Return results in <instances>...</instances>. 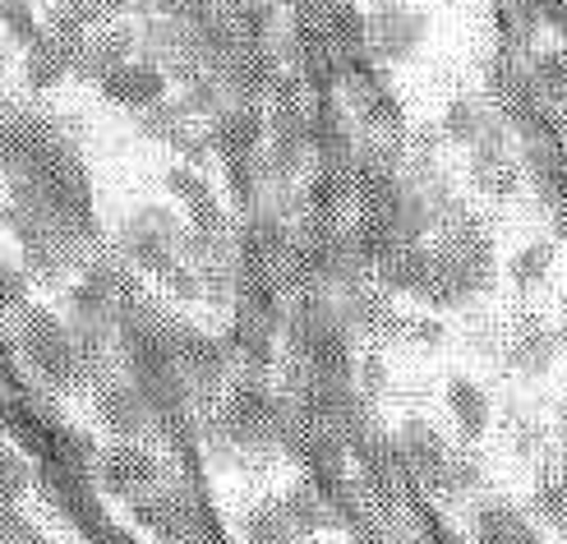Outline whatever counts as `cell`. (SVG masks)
Segmentation results:
<instances>
[{
	"instance_id": "6da1fadb",
	"label": "cell",
	"mask_w": 567,
	"mask_h": 544,
	"mask_svg": "<svg viewBox=\"0 0 567 544\" xmlns=\"http://www.w3.org/2000/svg\"><path fill=\"white\" fill-rule=\"evenodd\" d=\"M23 347L28 360L42 369V379H51L55 388H74L83 374V356H79V341L51 319V314H28L23 324Z\"/></svg>"
},
{
	"instance_id": "7a4b0ae2",
	"label": "cell",
	"mask_w": 567,
	"mask_h": 544,
	"mask_svg": "<svg viewBox=\"0 0 567 544\" xmlns=\"http://www.w3.org/2000/svg\"><path fill=\"white\" fill-rule=\"evenodd\" d=\"M420 38H424V19L402 0H379L374 14L364 19V42L379 55H388V61H406L420 47Z\"/></svg>"
},
{
	"instance_id": "3957f363",
	"label": "cell",
	"mask_w": 567,
	"mask_h": 544,
	"mask_svg": "<svg viewBox=\"0 0 567 544\" xmlns=\"http://www.w3.org/2000/svg\"><path fill=\"white\" fill-rule=\"evenodd\" d=\"M97 480H102V490H106L111 499H130V503H134L138 494L157 490L162 471H157V456H153V452L134 448V443H121V448H111V452L102 456Z\"/></svg>"
},
{
	"instance_id": "277c9868",
	"label": "cell",
	"mask_w": 567,
	"mask_h": 544,
	"mask_svg": "<svg viewBox=\"0 0 567 544\" xmlns=\"http://www.w3.org/2000/svg\"><path fill=\"white\" fill-rule=\"evenodd\" d=\"M176 249H181V226L166 217V213L148 208V213H138V217H134V226H130V254H134V259L144 264V268H153V273H172Z\"/></svg>"
},
{
	"instance_id": "5b68a950",
	"label": "cell",
	"mask_w": 567,
	"mask_h": 544,
	"mask_svg": "<svg viewBox=\"0 0 567 544\" xmlns=\"http://www.w3.org/2000/svg\"><path fill=\"white\" fill-rule=\"evenodd\" d=\"M97 420L121 439H138L148 429V402L134 383H106L97 388Z\"/></svg>"
},
{
	"instance_id": "8992f818",
	"label": "cell",
	"mask_w": 567,
	"mask_h": 544,
	"mask_svg": "<svg viewBox=\"0 0 567 544\" xmlns=\"http://www.w3.org/2000/svg\"><path fill=\"white\" fill-rule=\"evenodd\" d=\"M471 176H475V185L485 189V194H498V198L517 194V185H522V171H517V162H513V157H507V148H503L498 130H489V134H485V143H475Z\"/></svg>"
},
{
	"instance_id": "52a82bcc",
	"label": "cell",
	"mask_w": 567,
	"mask_h": 544,
	"mask_svg": "<svg viewBox=\"0 0 567 544\" xmlns=\"http://www.w3.org/2000/svg\"><path fill=\"white\" fill-rule=\"evenodd\" d=\"M396 456L424 480V484H434L439 480V471L447 466V443L434 434L430 424H420V420H411L406 429H402V439H396Z\"/></svg>"
},
{
	"instance_id": "ba28073f",
	"label": "cell",
	"mask_w": 567,
	"mask_h": 544,
	"mask_svg": "<svg viewBox=\"0 0 567 544\" xmlns=\"http://www.w3.org/2000/svg\"><path fill=\"white\" fill-rule=\"evenodd\" d=\"M102 93L116 106H157L162 93H166V79L153 65H125L111 79H102Z\"/></svg>"
},
{
	"instance_id": "9c48e42d",
	"label": "cell",
	"mask_w": 567,
	"mask_h": 544,
	"mask_svg": "<svg viewBox=\"0 0 567 544\" xmlns=\"http://www.w3.org/2000/svg\"><path fill=\"white\" fill-rule=\"evenodd\" d=\"M480 544H540V531L513 503L480 507Z\"/></svg>"
},
{
	"instance_id": "30bf717a",
	"label": "cell",
	"mask_w": 567,
	"mask_h": 544,
	"mask_svg": "<svg viewBox=\"0 0 567 544\" xmlns=\"http://www.w3.org/2000/svg\"><path fill=\"white\" fill-rule=\"evenodd\" d=\"M447 411H452V420H457V429L466 439H480L485 424H489V397L480 392V383H471V379H452Z\"/></svg>"
},
{
	"instance_id": "8fae6325",
	"label": "cell",
	"mask_w": 567,
	"mask_h": 544,
	"mask_svg": "<svg viewBox=\"0 0 567 544\" xmlns=\"http://www.w3.org/2000/svg\"><path fill=\"white\" fill-rule=\"evenodd\" d=\"M277 507L287 512V522L300 531V535H315V531H328L332 522H337V512L328 507V494H319V490H291L287 499H277Z\"/></svg>"
},
{
	"instance_id": "7c38bea8",
	"label": "cell",
	"mask_w": 567,
	"mask_h": 544,
	"mask_svg": "<svg viewBox=\"0 0 567 544\" xmlns=\"http://www.w3.org/2000/svg\"><path fill=\"white\" fill-rule=\"evenodd\" d=\"M125 65H130V33H106V38H97L93 47L79 51V70L93 74L97 83L111 79L116 70H125Z\"/></svg>"
},
{
	"instance_id": "4fadbf2b",
	"label": "cell",
	"mask_w": 567,
	"mask_h": 544,
	"mask_svg": "<svg viewBox=\"0 0 567 544\" xmlns=\"http://www.w3.org/2000/svg\"><path fill=\"white\" fill-rule=\"evenodd\" d=\"M245 540L249 544H296L300 531L287 522V512H281L277 503H264L245 517Z\"/></svg>"
},
{
	"instance_id": "5bb4252c",
	"label": "cell",
	"mask_w": 567,
	"mask_h": 544,
	"mask_svg": "<svg viewBox=\"0 0 567 544\" xmlns=\"http://www.w3.org/2000/svg\"><path fill=\"white\" fill-rule=\"evenodd\" d=\"M447 138H457V143H485V134L494 130V121L480 111L471 97H457L447 106Z\"/></svg>"
},
{
	"instance_id": "9a60e30c",
	"label": "cell",
	"mask_w": 567,
	"mask_h": 544,
	"mask_svg": "<svg viewBox=\"0 0 567 544\" xmlns=\"http://www.w3.org/2000/svg\"><path fill=\"white\" fill-rule=\"evenodd\" d=\"M475 484H480V462H475V456H466V452H452L447 466H443L439 480H434V490H439L443 499H457V494H471Z\"/></svg>"
},
{
	"instance_id": "2e32d148",
	"label": "cell",
	"mask_w": 567,
	"mask_h": 544,
	"mask_svg": "<svg viewBox=\"0 0 567 544\" xmlns=\"http://www.w3.org/2000/svg\"><path fill=\"white\" fill-rule=\"evenodd\" d=\"M549 268H554V240H535V245H526L517 259H513V277H517L522 286L540 281Z\"/></svg>"
},
{
	"instance_id": "e0dca14e",
	"label": "cell",
	"mask_w": 567,
	"mask_h": 544,
	"mask_svg": "<svg viewBox=\"0 0 567 544\" xmlns=\"http://www.w3.org/2000/svg\"><path fill=\"white\" fill-rule=\"evenodd\" d=\"M535 83L549 93V97H567V55L563 51H545V55H535V65H530Z\"/></svg>"
},
{
	"instance_id": "ac0fdd59",
	"label": "cell",
	"mask_w": 567,
	"mask_h": 544,
	"mask_svg": "<svg viewBox=\"0 0 567 544\" xmlns=\"http://www.w3.org/2000/svg\"><path fill=\"white\" fill-rule=\"evenodd\" d=\"M535 512L554 526V531H567V480H549L540 494H535Z\"/></svg>"
},
{
	"instance_id": "d6986e66",
	"label": "cell",
	"mask_w": 567,
	"mask_h": 544,
	"mask_svg": "<svg viewBox=\"0 0 567 544\" xmlns=\"http://www.w3.org/2000/svg\"><path fill=\"white\" fill-rule=\"evenodd\" d=\"M28 309V273L14 264H0V314Z\"/></svg>"
},
{
	"instance_id": "ffe728a7",
	"label": "cell",
	"mask_w": 567,
	"mask_h": 544,
	"mask_svg": "<svg viewBox=\"0 0 567 544\" xmlns=\"http://www.w3.org/2000/svg\"><path fill=\"white\" fill-rule=\"evenodd\" d=\"M0 19H6V28L19 33V42H28V47L42 38V28L33 23V14H28V0H0Z\"/></svg>"
},
{
	"instance_id": "44dd1931",
	"label": "cell",
	"mask_w": 567,
	"mask_h": 544,
	"mask_svg": "<svg viewBox=\"0 0 567 544\" xmlns=\"http://www.w3.org/2000/svg\"><path fill=\"white\" fill-rule=\"evenodd\" d=\"M23 484H28V466H23V456H14L6 443H0V499H19L23 494Z\"/></svg>"
},
{
	"instance_id": "7402d4cb",
	"label": "cell",
	"mask_w": 567,
	"mask_h": 544,
	"mask_svg": "<svg viewBox=\"0 0 567 544\" xmlns=\"http://www.w3.org/2000/svg\"><path fill=\"white\" fill-rule=\"evenodd\" d=\"M402 337L420 341V347H439V341H443V324L439 319H411V324H402Z\"/></svg>"
},
{
	"instance_id": "603a6c76",
	"label": "cell",
	"mask_w": 567,
	"mask_h": 544,
	"mask_svg": "<svg viewBox=\"0 0 567 544\" xmlns=\"http://www.w3.org/2000/svg\"><path fill=\"white\" fill-rule=\"evenodd\" d=\"M332 23H337V38H351L355 47L364 42V19H355V10H351V6H347V10H337V19H332Z\"/></svg>"
},
{
	"instance_id": "cb8c5ba5",
	"label": "cell",
	"mask_w": 567,
	"mask_h": 544,
	"mask_svg": "<svg viewBox=\"0 0 567 544\" xmlns=\"http://www.w3.org/2000/svg\"><path fill=\"white\" fill-rule=\"evenodd\" d=\"M296 544H319V540H315V535H300V540H296Z\"/></svg>"
},
{
	"instance_id": "d4e9b609",
	"label": "cell",
	"mask_w": 567,
	"mask_h": 544,
	"mask_svg": "<svg viewBox=\"0 0 567 544\" xmlns=\"http://www.w3.org/2000/svg\"><path fill=\"white\" fill-rule=\"evenodd\" d=\"M563 309H567V300H563Z\"/></svg>"
}]
</instances>
